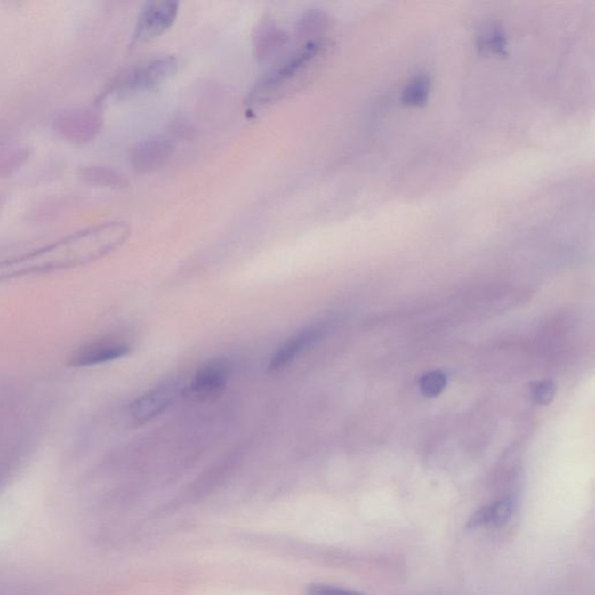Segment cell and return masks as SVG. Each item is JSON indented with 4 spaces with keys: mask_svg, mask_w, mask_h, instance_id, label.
<instances>
[{
    "mask_svg": "<svg viewBox=\"0 0 595 595\" xmlns=\"http://www.w3.org/2000/svg\"><path fill=\"white\" fill-rule=\"evenodd\" d=\"M130 235V225L119 220L87 227L44 247L0 261V280L92 263L119 249Z\"/></svg>",
    "mask_w": 595,
    "mask_h": 595,
    "instance_id": "obj_1",
    "label": "cell"
},
{
    "mask_svg": "<svg viewBox=\"0 0 595 595\" xmlns=\"http://www.w3.org/2000/svg\"><path fill=\"white\" fill-rule=\"evenodd\" d=\"M325 51L326 43L299 45L297 51L269 70L256 83L250 92L249 104H269L302 89L316 73Z\"/></svg>",
    "mask_w": 595,
    "mask_h": 595,
    "instance_id": "obj_2",
    "label": "cell"
},
{
    "mask_svg": "<svg viewBox=\"0 0 595 595\" xmlns=\"http://www.w3.org/2000/svg\"><path fill=\"white\" fill-rule=\"evenodd\" d=\"M104 126V115L98 106H74L60 111L52 120V128L64 141L73 145L92 142Z\"/></svg>",
    "mask_w": 595,
    "mask_h": 595,
    "instance_id": "obj_3",
    "label": "cell"
},
{
    "mask_svg": "<svg viewBox=\"0 0 595 595\" xmlns=\"http://www.w3.org/2000/svg\"><path fill=\"white\" fill-rule=\"evenodd\" d=\"M177 69L178 60L173 55L148 60L142 66L121 75L106 94H128L155 90L169 81L177 73Z\"/></svg>",
    "mask_w": 595,
    "mask_h": 595,
    "instance_id": "obj_4",
    "label": "cell"
},
{
    "mask_svg": "<svg viewBox=\"0 0 595 595\" xmlns=\"http://www.w3.org/2000/svg\"><path fill=\"white\" fill-rule=\"evenodd\" d=\"M229 376V363L218 358L200 366L192 381L181 389V396L189 403H204L213 399L226 389Z\"/></svg>",
    "mask_w": 595,
    "mask_h": 595,
    "instance_id": "obj_5",
    "label": "cell"
},
{
    "mask_svg": "<svg viewBox=\"0 0 595 595\" xmlns=\"http://www.w3.org/2000/svg\"><path fill=\"white\" fill-rule=\"evenodd\" d=\"M180 4L172 0H154L146 4L136 22L133 44L150 43L169 30L176 21Z\"/></svg>",
    "mask_w": 595,
    "mask_h": 595,
    "instance_id": "obj_6",
    "label": "cell"
},
{
    "mask_svg": "<svg viewBox=\"0 0 595 595\" xmlns=\"http://www.w3.org/2000/svg\"><path fill=\"white\" fill-rule=\"evenodd\" d=\"M181 389L183 386L172 379L143 393L131 404L130 415L133 422L147 423L157 418L181 396Z\"/></svg>",
    "mask_w": 595,
    "mask_h": 595,
    "instance_id": "obj_7",
    "label": "cell"
},
{
    "mask_svg": "<svg viewBox=\"0 0 595 595\" xmlns=\"http://www.w3.org/2000/svg\"><path fill=\"white\" fill-rule=\"evenodd\" d=\"M174 145L165 136H153L133 148L131 163L138 173H151L160 169L173 157Z\"/></svg>",
    "mask_w": 595,
    "mask_h": 595,
    "instance_id": "obj_8",
    "label": "cell"
},
{
    "mask_svg": "<svg viewBox=\"0 0 595 595\" xmlns=\"http://www.w3.org/2000/svg\"><path fill=\"white\" fill-rule=\"evenodd\" d=\"M131 352L130 344L119 340H98L77 349L71 355L69 364L75 367L101 366L123 358Z\"/></svg>",
    "mask_w": 595,
    "mask_h": 595,
    "instance_id": "obj_9",
    "label": "cell"
},
{
    "mask_svg": "<svg viewBox=\"0 0 595 595\" xmlns=\"http://www.w3.org/2000/svg\"><path fill=\"white\" fill-rule=\"evenodd\" d=\"M322 332H324L322 326L313 325L289 337L271 356L268 366L269 371L278 373L285 369L320 339Z\"/></svg>",
    "mask_w": 595,
    "mask_h": 595,
    "instance_id": "obj_10",
    "label": "cell"
},
{
    "mask_svg": "<svg viewBox=\"0 0 595 595\" xmlns=\"http://www.w3.org/2000/svg\"><path fill=\"white\" fill-rule=\"evenodd\" d=\"M290 36L285 30L277 28L270 20L261 22L253 36V49L260 62H267L278 55L289 44Z\"/></svg>",
    "mask_w": 595,
    "mask_h": 595,
    "instance_id": "obj_11",
    "label": "cell"
},
{
    "mask_svg": "<svg viewBox=\"0 0 595 595\" xmlns=\"http://www.w3.org/2000/svg\"><path fill=\"white\" fill-rule=\"evenodd\" d=\"M79 180L94 188L120 189L128 187L126 176L111 166L83 165L77 170Z\"/></svg>",
    "mask_w": 595,
    "mask_h": 595,
    "instance_id": "obj_12",
    "label": "cell"
},
{
    "mask_svg": "<svg viewBox=\"0 0 595 595\" xmlns=\"http://www.w3.org/2000/svg\"><path fill=\"white\" fill-rule=\"evenodd\" d=\"M329 26L327 14L320 10L307 11L299 19L297 36L299 45L325 44V34Z\"/></svg>",
    "mask_w": 595,
    "mask_h": 595,
    "instance_id": "obj_13",
    "label": "cell"
},
{
    "mask_svg": "<svg viewBox=\"0 0 595 595\" xmlns=\"http://www.w3.org/2000/svg\"><path fill=\"white\" fill-rule=\"evenodd\" d=\"M30 157L26 143L0 138V178L11 177L25 165Z\"/></svg>",
    "mask_w": 595,
    "mask_h": 595,
    "instance_id": "obj_14",
    "label": "cell"
},
{
    "mask_svg": "<svg viewBox=\"0 0 595 595\" xmlns=\"http://www.w3.org/2000/svg\"><path fill=\"white\" fill-rule=\"evenodd\" d=\"M511 511H513V503L510 499L499 500V502L491 503V505L485 506L483 509L477 511L471 520L470 526H500L503 522L509 520Z\"/></svg>",
    "mask_w": 595,
    "mask_h": 595,
    "instance_id": "obj_15",
    "label": "cell"
},
{
    "mask_svg": "<svg viewBox=\"0 0 595 595\" xmlns=\"http://www.w3.org/2000/svg\"><path fill=\"white\" fill-rule=\"evenodd\" d=\"M430 91V82L427 76L413 78L404 91L403 101L409 106H419L426 102Z\"/></svg>",
    "mask_w": 595,
    "mask_h": 595,
    "instance_id": "obj_16",
    "label": "cell"
},
{
    "mask_svg": "<svg viewBox=\"0 0 595 595\" xmlns=\"http://www.w3.org/2000/svg\"><path fill=\"white\" fill-rule=\"evenodd\" d=\"M446 386V379L445 374L439 371H433V373L426 374L420 381V389H422L424 396L436 397L445 390Z\"/></svg>",
    "mask_w": 595,
    "mask_h": 595,
    "instance_id": "obj_17",
    "label": "cell"
},
{
    "mask_svg": "<svg viewBox=\"0 0 595 595\" xmlns=\"http://www.w3.org/2000/svg\"><path fill=\"white\" fill-rule=\"evenodd\" d=\"M479 47L485 52L502 54L503 49L507 47L506 37L503 36L502 30L490 29L480 37Z\"/></svg>",
    "mask_w": 595,
    "mask_h": 595,
    "instance_id": "obj_18",
    "label": "cell"
},
{
    "mask_svg": "<svg viewBox=\"0 0 595 595\" xmlns=\"http://www.w3.org/2000/svg\"><path fill=\"white\" fill-rule=\"evenodd\" d=\"M307 595H364L343 587L327 585V583H312L307 587Z\"/></svg>",
    "mask_w": 595,
    "mask_h": 595,
    "instance_id": "obj_19",
    "label": "cell"
},
{
    "mask_svg": "<svg viewBox=\"0 0 595 595\" xmlns=\"http://www.w3.org/2000/svg\"><path fill=\"white\" fill-rule=\"evenodd\" d=\"M553 394H555V386L551 381H544L537 384L534 389L533 397L537 404L547 405L551 403Z\"/></svg>",
    "mask_w": 595,
    "mask_h": 595,
    "instance_id": "obj_20",
    "label": "cell"
},
{
    "mask_svg": "<svg viewBox=\"0 0 595 595\" xmlns=\"http://www.w3.org/2000/svg\"><path fill=\"white\" fill-rule=\"evenodd\" d=\"M3 204H4V197L2 193H0V210H2Z\"/></svg>",
    "mask_w": 595,
    "mask_h": 595,
    "instance_id": "obj_21",
    "label": "cell"
}]
</instances>
